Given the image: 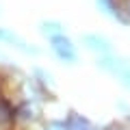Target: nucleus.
Masks as SVG:
<instances>
[{
  "instance_id": "f257e3e1",
  "label": "nucleus",
  "mask_w": 130,
  "mask_h": 130,
  "mask_svg": "<svg viewBox=\"0 0 130 130\" xmlns=\"http://www.w3.org/2000/svg\"><path fill=\"white\" fill-rule=\"evenodd\" d=\"M0 13H2V7H0Z\"/></svg>"
}]
</instances>
